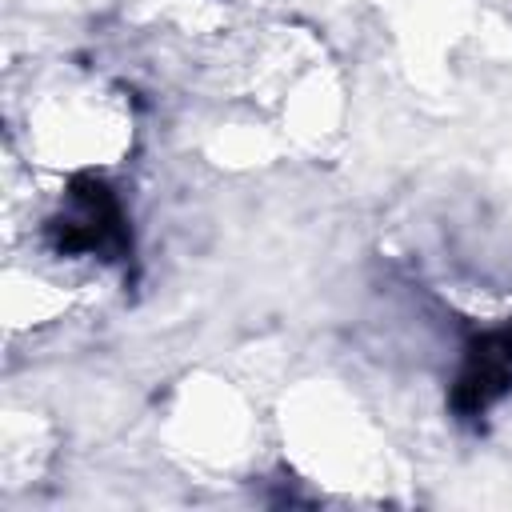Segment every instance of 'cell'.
Here are the masks:
<instances>
[{
	"instance_id": "cell-1",
	"label": "cell",
	"mask_w": 512,
	"mask_h": 512,
	"mask_svg": "<svg viewBox=\"0 0 512 512\" xmlns=\"http://www.w3.org/2000/svg\"><path fill=\"white\" fill-rule=\"evenodd\" d=\"M508 384H512V324H504L472 344L464 372L456 380V408L468 416L484 412Z\"/></svg>"
}]
</instances>
